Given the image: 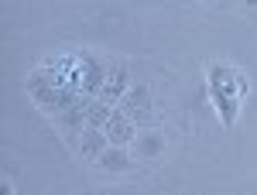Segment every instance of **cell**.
Listing matches in <instances>:
<instances>
[{"mask_svg": "<svg viewBox=\"0 0 257 195\" xmlns=\"http://www.w3.org/2000/svg\"><path fill=\"white\" fill-rule=\"evenodd\" d=\"M206 93L213 99L223 127H233L240 117V106H243V96L250 93V82H247V76L240 72L237 65L209 62V69H206Z\"/></svg>", "mask_w": 257, "mask_h": 195, "instance_id": "6da1fadb", "label": "cell"}, {"mask_svg": "<svg viewBox=\"0 0 257 195\" xmlns=\"http://www.w3.org/2000/svg\"><path fill=\"white\" fill-rule=\"evenodd\" d=\"M134 86V79H131V65L120 59H110V69H106V82H103V89H99V103H106V106H120V99L127 96V89Z\"/></svg>", "mask_w": 257, "mask_h": 195, "instance_id": "7a4b0ae2", "label": "cell"}, {"mask_svg": "<svg viewBox=\"0 0 257 195\" xmlns=\"http://www.w3.org/2000/svg\"><path fill=\"white\" fill-rule=\"evenodd\" d=\"M110 144H117V147H127V144H134V137H138V123L127 117L120 106H113V113L106 117V123L99 127Z\"/></svg>", "mask_w": 257, "mask_h": 195, "instance_id": "3957f363", "label": "cell"}, {"mask_svg": "<svg viewBox=\"0 0 257 195\" xmlns=\"http://www.w3.org/2000/svg\"><path fill=\"white\" fill-rule=\"evenodd\" d=\"M120 110L134 120L138 127L148 123V120H151V93H148V86H144V82H134V86L127 89V96L120 99Z\"/></svg>", "mask_w": 257, "mask_h": 195, "instance_id": "277c9868", "label": "cell"}, {"mask_svg": "<svg viewBox=\"0 0 257 195\" xmlns=\"http://www.w3.org/2000/svg\"><path fill=\"white\" fill-rule=\"evenodd\" d=\"M96 168L110 171V175H127V171H134V168H138V154H131L127 147H117V144H110V147L99 154Z\"/></svg>", "mask_w": 257, "mask_h": 195, "instance_id": "5b68a950", "label": "cell"}, {"mask_svg": "<svg viewBox=\"0 0 257 195\" xmlns=\"http://www.w3.org/2000/svg\"><path fill=\"white\" fill-rule=\"evenodd\" d=\"M165 151H168L165 130L161 127H141L138 137H134V154L138 157H161Z\"/></svg>", "mask_w": 257, "mask_h": 195, "instance_id": "8992f818", "label": "cell"}, {"mask_svg": "<svg viewBox=\"0 0 257 195\" xmlns=\"http://www.w3.org/2000/svg\"><path fill=\"white\" fill-rule=\"evenodd\" d=\"M106 147H110V140H106V134H103L99 127H86V130L76 137V151H79L86 161H93V164L99 161V154H103Z\"/></svg>", "mask_w": 257, "mask_h": 195, "instance_id": "52a82bcc", "label": "cell"}, {"mask_svg": "<svg viewBox=\"0 0 257 195\" xmlns=\"http://www.w3.org/2000/svg\"><path fill=\"white\" fill-rule=\"evenodd\" d=\"M0 195H14V181H11V178L0 181Z\"/></svg>", "mask_w": 257, "mask_h": 195, "instance_id": "ba28073f", "label": "cell"}]
</instances>
